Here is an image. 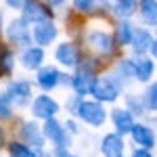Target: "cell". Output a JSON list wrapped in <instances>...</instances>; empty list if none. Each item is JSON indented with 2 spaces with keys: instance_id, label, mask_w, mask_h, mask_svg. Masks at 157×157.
Segmentation results:
<instances>
[{
  "instance_id": "e575fe53",
  "label": "cell",
  "mask_w": 157,
  "mask_h": 157,
  "mask_svg": "<svg viewBox=\"0 0 157 157\" xmlns=\"http://www.w3.org/2000/svg\"><path fill=\"white\" fill-rule=\"evenodd\" d=\"M44 2L50 4L52 9H57V6H63V4H65V0H44Z\"/></svg>"
},
{
  "instance_id": "836d02e7",
  "label": "cell",
  "mask_w": 157,
  "mask_h": 157,
  "mask_svg": "<svg viewBox=\"0 0 157 157\" xmlns=\"http://www.w3.org/2000/svg\"><path fill=\"white\" fill-rule=\"evenodd\" d=\"M6 145H9L6 143V132H4V128H0V149H4Z\"/></svg>"
},
{
  "instance_id": "52a82bcc",
  "label": "cell",
  "mask_w": 157,
  "mask_h": 157,
  "mask_svg": "<svg viewBox=\"0 0 157 157\" xmlns=\"http://www.w3.org/2000/svg\"><path fill=\"white\" fill-rule=\"evenodd\" d=\"M4 97L11 101L13 107H23V105H27L29 98H32V82L29 80H23V78L13 80L11 84L6 86V90H4Z\"/></svg>"
},
{
  "instance_id": "d6a6232c",
  "label": "cell",
  "mask_w": 157,
  "mask_h": 157,
  "mask_svg": "<svg viewBox=\"0 0 157 157\" xmlns=\"http://www.w3.org/2000/svg\"><path fill=\"white\" fill-rule=\"evenodd\" d=\"M6 2V6H11V9H15V11H21L25 4V0H4Z\"/></svg>"
},
{
  "instance_id": "60d3db41",
  "label": "cell",
  "mask_w": 157,
  "mask_h": 157,
  "mask_svg": "<svg viewBox=\"0 0 157 157\" xmlns=\"http://www.w3.org/2000/svg\"><path fill=\"white\" fill-rule=\"evenodd\" d=\"M121 157H124V155H121Z\"/></svg>"
},
{
  "instance_id": "6da1fadb",
  "label": "cell",
  "mask_w": 157,
  "mask_h": 157,
  "mask_svg": "<svg viewBox=\"0 0 157 157\" xmlns=\"http://www.w3.org/2000/svg\"><path fill=\"white\" fill-rule=\"evenodd\" d=\"M84 40H86V46L92 50L98 59H111L120 50V44L115 42V36L107 29H90Z\"/></svg>"
},
{
  "instance_id": "4316f807",
  "label": "cell",
  "mask_w": 157,
  "mask_h": 157,
  "mask_svg": "<svg viewBox=\"0 0 157 157\" xmlns=\"http://www.w3.org/2000/svg\"><path fill=\"white\" fill-rule=\"evenodd\" d=\"M71 4H73V11L82 13V15H90V13H94L97 0H71Z\"/></svg>"
},
{
  "instance_id": "9a60e30c",
  "label": "cell",
  "mask_w": 157,
  "mask_h": 157,
  "mask_svg": "<svg viewBox=\"0 0 157 157\" xmlns=\"http://www.w3.org/2000/svg\"><path fill=\"white\" fill-rule=\"evenodd\" d=\"M101 153L103 157H121L124 155V149H126V143H124V136L117 132H109L101 138Z\"/></svg>"
},
{
  "instance_id": "f35d334b",
  "label": "cell",
  "mask_w": 157,
  "mask_h": 157,
  "mask_svg": "<svg viewBox=\"0 0 157 157\" xmlns=\"http://www.w3.org/2000/svg\"><path fill=\"white\" fill-rule=\"evenodd\" d=\"M153 126H155V134H157V117L153 120Z\"/></svg>"
},
{
  "instance_id": "5bb4252c",
  "label": "cell",
  "mask_w": 157,
  "mask_h": 157,
  "mask_svg": "<svg viewBox=\"0 0 157 157\" xmlns=\"http://www.w3.org/2000/svg\"><path fill=\"white\" fill-rule=\"evenodd\" d=\"M132 67H134V80L147 84V82H151V78L155 73V61H153V57H147V55H134Z\"/></svg>"
},
{
  "instance_id": "7a4b0ae2",
  "label": "cell",
  "mask_w": 157,
  "mask_h": 157,
  "mask_svg": "<svg viewBox=\"0 0 157 157\" xmlns=\"http://www.w3.org/2000/svg\"><path fill=\"white\" fill-rule=\"evenodd\" d=\"M73 115H75L80 121L92 126V128H101L109 117V113L105 111L103 103H98V101H94V98H92V101H84V98H82Z\"/></svg>"
},
{
  "instance_id": "5b68a950",
  "label": "cell",
  "mask_w": 157,
  "mask_h": 157,
  "mask_svg": "<svg viewBox=\"0 0 157 157\" xmlns=\"http://www.w3.org/2000/svg\"><path fill=\"white\" fill-rule=\"evenodd\" d=\"M42 134H44V138L55 145V149H63V147L71 145V134L65 130V126L61 124L57 117H50V120H44L42 124Z\"/></svg>"
},
{
  "instance_id": "cb8c5ba5",
  "label": "cell",
  "mask_w": 157,
  "mask_h": 157,
  "mask_svg": "<svg viewBox=\"0 0 157 157\" xmlns=\"http://www.w3.org/2000/svg\"><path fill=\"white\" fill-rule=\"evenodd\" d=\"M9 157H36V149L25 143H9Z\"/></svg>"
},
{
  "instance_id": "ac0fdd59",
  "label": "cell",
  "mask_w": 157,
  "mask_h": 157,
  "mask_svg": "<svg viewBox=\"0 0 157 157\" xmlns=\"http://www.w3.org/2000/svg\"><path fill=\"white\" fill-rule=\"evenodd\" d=\"M109 117L113 121V128H115L117 134H121V136H124V134H130V130H132V126H134V115L126 107L111 109Z\"/></svg>"
},
{
  "instance_id": "8d00e7d4",
  "label": "cell",
  "mask_w": 157,
  "mask_h": 157,
  "mask_svg": "<svg viewBox=\"0 0 157 157\" xmlns=\"http://www.w3.org/2000/svg\"><path fill=\"white\" fill-rule=\"evenodd\" d=\"M36 157H52L50 153H46V151H42V149H38L36 151Z\"/></svg>"
},
{
  "instance_id": "8fae6325",
  "label": "cell",
  "mask_w": 157,
  "mask_h": 157,
  "mask_svg": "<svg viewBox=\"0 0 157 157\" xmlns=\"http://www.w3.org/2000/svg\"><path fill=\"white\" fill-rule=\"evenodd\" d=\"M130 136H132L134 145L143 147V149H151L157 145V134L155 128H151L149 124H143V121H134L132 130H130Z\"/></svg>"
},
{
  "instance_id": "8992f818",
  "label": "cell",
  "mask_w": 157,
  "mask_h": 157,
  "mask_svg": "<svg viewBox=\"0 0 157 157\" xmlns=\"http://www.w3.org/2000/svg\"><path fill=\"white\" fill-rule=\"evenodd\" d=\"M52 17H55V11H52V6L46 4L44 0H25L23 9H21V19L27 21L29 25L38 23V21L52 19Z\"/></svg>"
},
{
  "instance_id": "484cf974",
  "label": "cell",
  "mask_w": 157,
  "mask_h": 157,
  "mask_svg": "<svg viewBox=\"0 0 157 157\" xmlns=\"http://www.w3.org/2000/svg\"><path fill=\"white\" fill-rule=\"evenodd\" d=\"M143 98H145V105H147L149 111H157V80L151 82V84L145 88Z\"/></svg>"
},
{
  "instance_id": "ba28073f",
  "label": "cell",
  "mask_w": 157,
  "mask_h": 157,
  "mask_svg": "<svg viewBox=\"0 0 157 157\" xmlns=\"http://www.w3.org/2000/svg\"><path fill=\"white\" fill-rule=\"evenodd\" d=\"M59 36V27L55 25L52 19H46V21H38V23L32 25V42L38 44V46H50Z\"/></svg>"
},
{
  "instance_id": "f1b7e54d",
  "label": "cell",
  "mask_w": 157,
  "mask_h": 157,
  "mask_svg": "<svg viewBox=\"0 0 157 157\" xmlns=\"http://www.w3.org/2000/svg\"><path fill=\"white\" fill-rule=\"evenodd\" d=\"M84 97H80V94H71V97L67 98V103H65V107H67V111L69 113H75V109H78V105H80V101H82Z\"/></svg>"
},
{
  "instance_id": "7c38bea8",
  "label": "cell",
  "mask_w": 157,
  "mask_h": 157,
  "mask_svg": "<svg viewBox=\"0 0 157 157\" xmlns=\"http://www.w3.org/2000/svg\"><path fill=\"white\" fill-rule=\"evenodd\" d=\"M61 75L63 73L55 67V65H42L36 71V84L38 88H42L44 92L55 90L57 86H61Z\"/></svg>"
},
{
  "instance_id": "9c48e42d",
  "label": "cell",
  "mask_w": 157,
  "mask_h": 157,
  "mask_svg": "<svg viewBox=\"0 0 157 157\" xmlns=\"http://www.w3.org/2000/svg\"><path fill=\"white\" fill-rule=\"evenodd\" d=\"M29 107H32V115L36 117V120H50V117H57V113H59V103L55 101V98L50 97V94H38L32 103H29Z\"/></svg>"
},
{
  "instance_id": "83f0119b",
  "label": "cell",
  "mask_w": 157,
  "mask_h": 157,
  "mask_svg": "<svg viewBox=\"0 0 157 157\" xmlns=\"http://www.w3.org/2000/svg\"><path fill=\"white\" fill-rule=\"evenodd\" d=\"M13 105H11V101L4 97V94H0V121H4V120H11L13 117Z\"/></svg>"
},
{
  "instance_id": "ffe728a7",
  "label": "cell",
  "mask_w": 157,
  "mask_h": 157,
  "mask_svg": "<svg viewBox=\"0 0 157 157\" xmlns=\"http://www.w3.org/2000/svg\"><path fill=\"white\" fill-rule=\"evenodd\" d=\"M15 63H17L15 52L9 46L0 44V78H11L15 71Z\"/></svg>"
},
{
  "instance_id": "ab89813d",
  "label": "cell",
  "mask_w": 157,
  "mask_h": 157,
  "mask_svg": "<svg viewBox=\"0 0 157 157\" xmlns=\"http://www.w3.org/2000/svg\"><path fill=\"white\" fill-rule=\"evenodd\" d=\"M155 36H157V27H155Z\"/></svg>"
},
{
  "instance_id": "74e56055",
  "label": "cell",
  "mask_w": 157,
  "mask_h": 157,
  "mask_svg": "<svg viewBox=\"0 0 157 157\" xmlns=\"http://www.w3.org/2000/svg\"><path fill=\"white\" fill-rule=\"evenodd\" d=\"M2 27H4V15H2V11H0V34H2Z\"/></svg>"
},
{
  "instance_id": "e0dca14e",
  "label": "cell",
  "mask_w": 157,
  "mask_h": 157,
  "mask_svg": "<svg viewBox=\"0 0 157 157\" xmlns=\"http://www.w3.org/2000/svg\"><path fill=\"white\" fill-rule=\"evenodd\" d=\"M153 40H155V36L147 27H134L132 40H130V48H132L134 55H149Z\"/></svg>"
},
{
  "instance_id": "44dd1931",
  "label": "cell",
  "mask_w": 157,
  "mask_h": 157,
  "mask_svg": "<svg viewBox=\"0 0 157 157\" xmlns=\"http://www.w3.org/2000/svg\"><path fill=\"white\" fill-rule=\"evenodd\" d=\"M132 34H134V25L130 23V19H120L117 25H115V42L120 46H130V40H132Z\"/></svg>"
},
{
  "instance_id": "d4e9b609",
  "label": "cell",
  "mask_w": 157,
  "mask_h": 157,
  "mask_svg": "<svg viewBox=\"0 0 157 157\" xmlns=\"http://www.w3.org/2000/svg\"><path fill=\"white\" fill-rule=\"evenodd\" d=\"M65 25H67V29L71 32V34H75L82 25H84V15L78 11H69L65 13Z\"/></svg>"
},
{
  "instance_id": "d590c367",
  "label": "cell",
  "mask_w": 157,
  "mask_h": 157,
  "mask_svg": "<svg viewBox=\"0 0 157 157\" xmlns=\"http://www.w3.org/2000/svg\"><path fill=\"white\" fill-rule=\"evenodd\" d=\"M149 52H151L153 59H157V36H155V40H153V44H151V50H149Z\"/></svg>"
},
{
  "instance_id": "d6986e66",
  "label": "cell",
  "mask_w": 157,
  "mask_h": 157,
  "mask_svg": "<svg viewBox=\"0 0 157 157\" xmlns=\"http://www.w3.org/2000/svg\"><path fill=\"white\" fill-rule=\"evenodd\" d=\"M136 11L145 25H157V0H138Z\"/></svg>"
},
{
  "instance_id": "4fadbf2b",
  "label": "cell",
  "mask_w": 157,
  "mask_h": 157,
  "mask_svg": "<svg viewBox=\"0 0 157 157\" xmlns=\"http://www.w3.org/2000/svg\"><path fill=\"white\" fill-rule=\"evenodd\" d=\"M44 59H46V55H44V48L42 46H38V44H29V46H25L23 52H21V65H23L25 69H29V71H38L42 65H44Z\"/></svg>"
},
{
  "instance_id": "7402d4cb",
  "label": "cell",
  "mask_w": 157,
  "mask_h": 157,
  "mask_svg": "<svg viewBox=\"0 0 157 157\" xmlns=\"http://www.w3.org/2000/svg\"><path fill=\"white\" fill-rule=\"evenodd\" d=\"M138 9V0H115L111 4V13L117 19H130Z\"/></svg>"
},
{
  "instance_id": "3957f363",
  "label": "cell",
  "mask_w": 157,
  "mask_h": 157,
  "mask_svg": "<svg viewBox=\"0 0 157 157\" xmlns=\"http://www.w3.org/2000/svg\"><path fill=\"white\" fill-rule=\"evenodd\" d=\"M90 94L94 97V101L98 103H115L121 94V86L111 78V75H105V78H97L94 84L90 88Z\"/></svg>"
},
{
  "instance_id": "277c9868",
  "label": "cell",
  "mask_w": 157,
  "mask_h": 157,
  "mask_svg": "<svg viewBox=\"0 0 157 157\" xmlns=\"http://www.w3.org/2000/svg\"><path fill=\"white\" fill-rule=\"evenodd\" d=\"M4 34H6L9 44H13V46L25 48V46L34 44V42H32V25L27 23V21H23L21 17H19V19L9 21L6 29H4Z\"/></svg>"
},
{
  "instance_id": "1f68e13d",
  "label": "cell",
  "mask_w": 157,
  "mask_h": 157,
  "mask_svg": "<svg viewBox=\"0 0 157 157\" xmlns=\"http://www.w3.org/2000/svg\"><path fill=\"white\" fill-rule=\"evenodd\" d=\"M63 126H65V130H67L69 134H78V132H80V128H78V124H75L73 120H67L65 124H63Z\"/></svg>"
},
{
  "instance_id": "603a6c76",
  "label": "cell",
  "mask_w": 157,
  "mask_h": 157,
  "mask_svg": "<svg viewBox=\"0 0 157 157\" xmlns=\"http://www.w3.org/2000/svg\"><path fill=\"white\" fill-rule=\"evenodd\" d=\"M126 109L132 113V115H145L147 111V105H145V98H143V94H128L126 97Z\"/></svg>"
},
{
  "instance_id": "4dcf8cb0",
  "label": "cell",
  "mask_w": 157,
  "mask_h": 157,
  "mask_svg": "<svg viewBox=\"0 0 157 157\" xmlns=\"http://www.w3.org/2000/svg\"><path fill=\"white\" fill-rule=\"evenodd\" d=\"M52 157H78V155H73V153L69 151V149H67V147H63V149H55Z\"/></svg>"
},
{
  "instance_id": "f546056e",
  "label": "cell",
  "mask_w": 157,
  "mask_h": 157,
  "mask_svg": "<svg viewBox=\"0 0 157 157\" xmlns=\"http://www.w3.org/2000/svg\"><path fill=\"white\" fill-rule=\"evenodd\" d=\"M132 157H153V153H151V149H143V147H138V149H134V151H132Z\"/></svg>"
},
{
  "instance_id": "2e32d148",
  "label": "cell",
  "mask_w": 157,
  "mask_h": 157,
  "mask_svg": "<svg viewBox=\"0 0 157 157\" xmlns=\"http://www.w3.org/2000/svg\"><path fill=\"white\" fill-rule=\"evenodd\" d=\"M21 136H23L25 145H29L32 149H42L44 143H46V138H44V134H42V126L36 124V121H23L21 124Z\"/></svg>"
},
{
  "instance_id": "30bf717a",
  "label": "cell",
  "mask_w": 157,
  "mask_h": 157,
  "mask_svg": "<svg viewBox=\"0 0 157 157\" xmlns=\"http://www.w3.org/2000/svg\"><path fill=\"white\" fill-rule=\"evenodd\" d=\"M82 59V55H80V48L75 46V42L71 40H65V42H61L59 46L55 48V61L63 65V67H78V63Z\"/></svg>"
}]
</instances>
